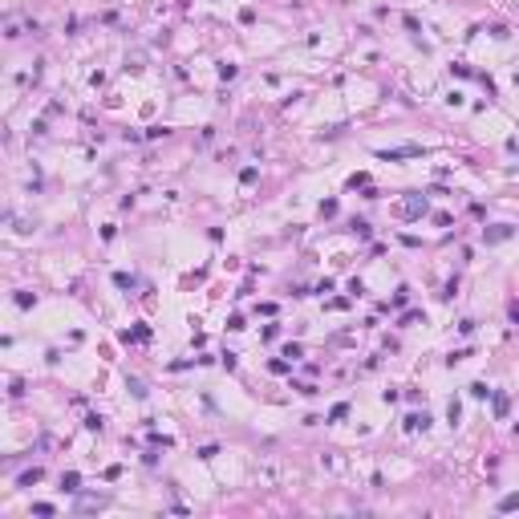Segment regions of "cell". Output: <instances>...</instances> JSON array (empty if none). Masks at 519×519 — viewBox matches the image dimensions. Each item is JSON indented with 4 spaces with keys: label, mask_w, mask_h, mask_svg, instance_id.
<instances>
[{
    "label": "cell",
    "mask_w": 519,
    "mask_h": 519,
    "mask_svg": "<svg viewBox=\"0 0 519 519\" xmlns=\"http://www.w3.org/2000/svg\"><path fill=\"white\" fill-rule=\"evenodd\" d=\"M519 507V495H507V499H503V503H499V511H515Z\"/></svg>",
    "instance_id": "7a4b0ae2"
},
{
    "label": "cell",
    "mask_w": 519,
    "mask_h": 519,
    "mask_svg": "<svg viewBox=\"0 0 519 519\" xmlns=\"http://www.w3.org/2000/svg\"><path fill=\"white\" fill-rule=\"evenodd\" d=\"M422 211H426V199H410L405 203V215H422Z\"/></svg>",
    "instance_id": "6da1fadb"
}]
</instances>
